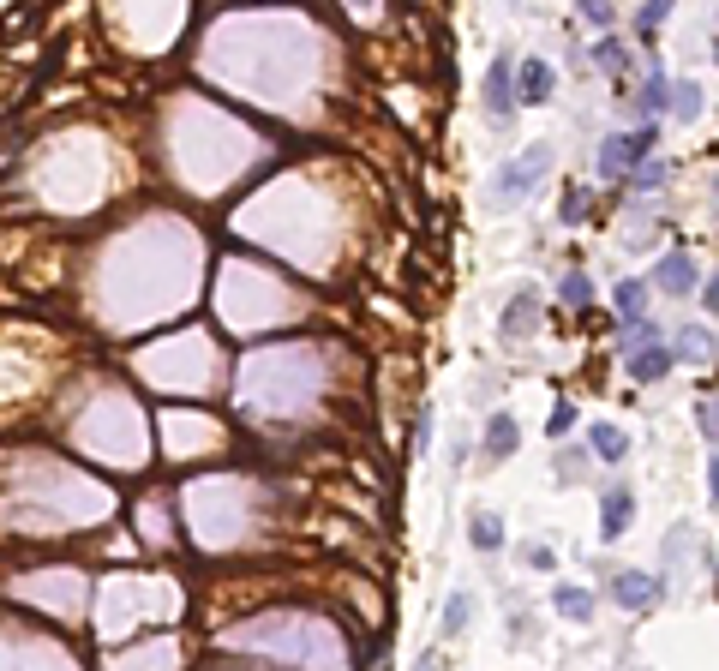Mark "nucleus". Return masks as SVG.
Wrapping results in <instances>:
<instances>
[{
	"label": "nucleus",
	"mask_w": 719,
	"mask_h": 671,
	"mask_svg": "<svg viewBox=\"0 0 719 671\" xmlns=\"http://www.w3.org/2000/svg\"><path fill=\"white\" fill-rule=\"evenodd\" d=\"M582 24H594V30L606 36V30L618 24V6H606V0H588V6H582Z\"/></svg>",
	"instance_id": "obj_24"
},
{
	"label": "nucleus",
	"mask_w": 719,
	"mask_h": 671,
	"mask_svg": "<svg viewBox=\"0 0 719 671\" xmlns=\"http://www.w3.org/2000/svg\"><path fill=\"white\" fill-rule=\"evenodd\" d=\"M552 84H558V78H552L546 60H522V66H516V108H540V102L552 96Z\"/></svg>",
	"instance_id": "obj_9"
},
{
	"label": "nucleus",
	"mask_w": 719,
	"mask_h": 671,
	"mask_svg": "<svg viewBox=\"0 0 719 671\" xmlns=\"http://www.w3.org/2000/svg\"><path fill=\"white\" fill-rule=\"evenodd\" d=\"M660 294H672V300H684V294H696V258H690V246H672L660 264H654V276H648Z\"/></svg>",
	"instance_id": "obj_3"
},
{
	"label": "nucleus",
	"mask_w": 719,
	"mask_h": 671,
	"mask_svg": "<svg viewBox=\"0 0 719 671\" xmlns=\"http://www.w3.org/2000/svg\"><path fill=\"white\" fill-rule=\"evenodd\" d=\"M558 300H564L570 312H588V306H594V282H588L582 270H564V282H558Z\"/></svg>",
	"instance_id": "obj_18"
},
{
	"label": "nucleus",
	"mask_w": 719,
	"mask_h": 671,
	"mask_svg": "<svg viewBox=\"0 0 719 671\" xmlns=\"http://www.w3.org/2000/svg\"><path fill=\"white\" fill-rule=\"evenodd\" d=\"M666 18H672V0H648V6H636V30H642V36H654Z\"/></svg>",
	"instance_id": "obj_22"
},
{
	"label": "nucleus",
	"mask_w": 719,
	"mask_h": 671,
	"mask_svg": "<svg viewBox=\"0 0 719 671\" xmlns=\"http://www.w3.org/2000/svg\"><path fill=\"white\" fill-rule=\"evenodd\" d=\"M666 354H672V366L684 360V366H708L714 360V330L708 324H684L672 342H666Z\"/></svg>",
	"instance_id": "obj_8"
},
{
	"label": "nucleus",
	"mask_w": 719,
	"mask_h": 671,
	"mask_svg": "<svg viewBox=\"0 0 719 671\" xmlns=\"http://www.w3.org/2000/svg\"><path fill=\"white\" fill-rule=\"evenodd\" d=\"M588 210H594V198H588V186H570L564 192V204H558V216L576 228V222H588Z\"/></svg>",
	"instance_id": "obj_21"
},
{
	"label": "nucleus",
	"mask_w": 719,
	"mask_h": 671,
	"mask_svg": "<svg viewBox=\"0 0 719 671\" xmlns=\"http://www.w3.org/2000/svg\"><path fill=\"white\" fill-rule=\"evenodd\" d=\"M522 564H528V570H552L558 558H552V546H522Z\"/></svg>",
	"instance_id": "obj_27"
},
{
	"label": "nucleus",
	"mask_w": 719,
	"mask_h": 671,
	"mask_svg": "<svg viewBox=\"0 0 719 671\" xmlns=\"http://www.w3.org/2000/svg\"><path fill=\"white\" fill-rule=\"evenodd\" d=\"M576 420H582V414H576V402H558V408H552V420H546V432H552V438H564V432H576Z\"/></svg>",
	"instance_id": "obj_25"
},
{
	"label": "nucleus",
	"mask_w": 719,
	"mask_h": 671,
	"mask_svg": "<svg viewBox=\"0 0 719 671\" xmlns=\"http://www.w3.org/2000/svg\"><path fill=\"white\" fill-rule=\"evenodd\" d=\"M666 180H672V168H666V162H642V168L630 174V186H636V192H660Z\"/></svg>",
	"instance_id": "obj_23"
},
{
	"label": "nucleus",
	"mask_w": 719,
	"mask_h": 671,
	"mask_svg": "<svg viewBox=\"0 0 719 671\" xmlns=\"http://www.w3.org/2000/svg\"><path fill=\"white\" fill-rule=\"evenodd\" d=\"M534 318H540V300H534V294L522 288V294L510 300V312H504V342H516V336H522V330H528Z\"/></svg>",
	"instance_id": "obj_17"
},
{
	"label": "nucleus",
	"mask_w": 719,
	"mask_h": 671,
	"mask_svg": "<svg viewBox=\"0 0 719 671\" xmlns=\"http://www.w3.org/2000/svg\"><path fill=\"white\" fill-rule=\"evenodd\" d=\"M624 366H630V378H636V384H660V378L672 372V354H666V342H660V348H630V354H624Z\"/></svg>",
	"instance_id": "obj_11"
},
{
	"label": "nucleus",
	"mask_w": 719,
	"mask_h": 671,
	"mask_svg": "<svg viewBox=\"0 0 719 671\" xmlns=\"http://www.w3.org/2000/svg\"><path fill=\"white\" fill-rule=\"evenodd\" d=\"M468 618H474V600H468V594H450V600H444V636H462Z\"/></svg>",
	"instance_id": "obj_20"
},
{
	"label": "nucleus",
	"mask_w": 719,
	"mask_h": 671,
	"mask_svg": "<svg viewBox=\"0 0 719 671\" xmlns=\"http://www.w3.org/2000/svg\"><path fill=\"white\" fill-rule=\"evenodd\" d=\"M516 444H522V426H516V414H492V420H486V438H480V450H486L492 462H504V456H516Z\"/></svg>",
	"instance_id": "obj_10"
},
{
	"label": "nucleus",
	"mask_w": 719,
	"mask_h": 671,
	"mask_svg": "<svg viewBox=\"0 0 719 671\" xmlns=\"http://www.w3.org/2000/svg\"><path fill=\"white\" fill-rule=\"evenodd\" d=\"M444 666V660H438V648H432V654H420V660H414V671H438Z\"/></svg>",
	"instance_id": "obj_30"
},
{
	"label": "nucleus",
	"mask_w": 719,
	"mask_h": 671,
	"mask_svg": "<svg viewBox=\"0 0 719 671\" xmlns=\"http://www.w3.org/2000/svg\"><path fill=\"white\" fill-rule=\"evenodd\" d=\"M654 150H660V126L606 132L600 150H594V174H600V180H624V174H636L642 162H654Z\"/></svg>",
	"instance_id": "obj_1"
},
{
	"label": "nucleus",
	"mask_w": 719,
	"mask_h": 671,
	"mask_svg": "<svg viewBox=\"0 0 719 671\" xmlns=\"http://www.w3.org/2000/svg\"><path fill=\"white\" fill-rule=\"evenodd\" d=\"M666 96H672V78H666V66L660 60H648V72H642V90H636V114H642V126H654L660 114H666Z\"/></svg>",
	"instance_id": "obj_7"
},
{
	"label": "nucleus",
	"mask_w": 719,
	"mask_h": 671,
	"mask_svg": "<svg viewBox=\"0 0 719 671\" xmlns=\"http://www.w3.org/2000/svg\"><path fill=\"white\" fill-rule=\"evenodd\" d=\"M486 114H492V120H510V114H516V60H510V54H498V60L486 66Z\"/></svg>",
	"instance_id": "obj_4"
},
{
	"label": "nucleus",
	"mask_w": 719,
	"mask_h": 671,
	"mask_svg": "<svg viewBox=\"0 0 719 671\" xmlns=\"http://www.w3.org/2000/svg\"><path fill=\"white\" fill-rule=\"evenodd\" d=\"M696 426H702V438L714 444V396H696Z\"/></svg>",
	"instance_id": "obj_26"
},
{
	"label": "nucleus",
	"mask_w": 719,
	"mask_h": 671,
	"mask_svg": "<svg viewBox=\"0 0 719 671\" xmlns=\"http://www.w3.org/2000/svg\"><path fill=\"white\" fill-rule=\"evenodd\" d=\"M660 576H648V570H618L612 576V600L624 606V612H648V606H660Z\"/></svg>",
	"instance_id": "obj_5"
},
{
	"label": "nucleus",
	"mask_w": 719,
	"mask_h": 671,
	"mask_svg": "<svg viewBox=\"0 0 719 671\" xmlns=\"http://www.w3.org/2000/svg\"><path fill=\"white\" fill-rule=\"evenodd\" d=\"M666 114H678V120H690V126H696V120L708 114V90H702V84H690V78H684V84H672Z\"/></svg>",
	"instance_id": "obj_13"
},
{
	"label": "nucleus",
	"mask_w": 719,
	"mask_h": 671,
	"mask_svg": "<svg viewBox=\"0 0 719 671\" xmlns=\"http://www.w3.org/2000/svg\"><path fill=\"white\" fill-rule=\"evenodd\" d=\"M588 456H600V462H624V456H630V438H624L618 426H588Z\"/></svg>",
	"instance_id": "obj_15"
},
{
	"label": "nucleus",
	"mask_w": 719,
	"mask_h": 671,
	"mask_svg": "<svg viewBox=\"0 0 719 671\" xmlns=\"http://www.w3.org/2000/svg\"><path fill=\"white\" fill-rule=\"evenodd\" d=\"M468 540H474V552H504V516L480 510V516L468 522Z\"/></svg>",
	"instance_id": "obj_16"
},
{
	"label": "nucleus",
	"mask_w": 719,
	"mask_h": 671,
	"mask_svg": "<svg viewBox=\"0 0 719 671\" xmlns=\"http://www.w3.org/2000/svg\"><path fill=\"white\" fill-rule=\"evenodd\" d=\"M612 306H618V318H624V324L648 318V282H642V276H624V282L612 288Z\"/></svg>",
	"instance_id": "obj_14"
},
{
	"label": "nucleus",
	"mask_w": 719,
	"mask_h": 671,
	"mask_svg": "<svg viewBox=\"0 0 719 671\" xmlns=\"http://www.w3.org/2000/svg\"><path fill=\"white\" fill-rule=\"evenodd\" d=\"M552 168V144H528L516 162H504L498 174H492V186H486V204L492 210H516L534 186H540V174Z\"/></svg>",
	"instance_id": "obj_2"
},
{
	"label": "nucleus",
	"mask_w": 719,
	"mask_h": 671,
	"mask_svg": "<svg viewBox=\"0 0 719 671\" xmlns=\"http://www.w3.org/2000/svg\"><path fill=\"white\" fill-rule=\"evenodd\" d=\"M636 516V492L630 486H600V540H624Z\"/></svg>",
	"instance_id": "obj_6"
},
{
	"label": "nucleus",
	"mask_w": 719,
	"mask_h": 671,
	"mask_svg": "<svg viewBox=\"0 0 719 671\" xmlns=\"http://www.w3.org/2000/svg\"><path fill=\"white\" fill-rule=\"evenodd\" d=\"M552 612L588 624V618H594V594H588V588H558V594H552Z\"/></svg>",
	"instance_id": "obj_19"
},
{
	"label": "nucleus",
	"mask_w": 719,
	"mask_h": 671,
	"mask_svg": "<svg viewBox=\"0 0 719 671\" xmlns=\"http://www.w3.org/2000/svg\"><path fill=\"white\" fill-rule=\"evenodd\" d=\"M696 300H702V312H714V306H719V282H714V276L702 282V294H696Z\"/></svg>",
	"instance_id": "obj_29"
},
{
	"label": "nucleus",
	"mask_w": 719,
	"mask_h": 671,
	"mask_svg": "<svg viewBox=\"0 0 719 671\" xmlns=\"http://www.w3.org/2000/svg\"><path fill=\"white\" fill-rule=\"evenodd\" d=\"M558 474L576 480V474H582V450H564V456H558Z\"/></svg>",
	"instance_id": "obj_28"
},
{
	"label": "nucleus",
	"mask_w": 719,
	"mask_h": 671,
	"mask_svg": "<svg viewBox=\"0 0 719 671\" xmlns=\"http://www.w3.org/2000/svg\"><path fill=\"white\" fill-rule=\"evenodd\" d=\"M588 60H594L600 72H612V78H624V72H630V42H624L618 30H606V36H600V42L588 48Z\"/></svg>",
	"instance_id": "obj_12"
}]
</instances>
